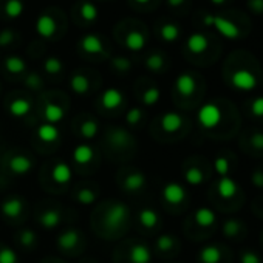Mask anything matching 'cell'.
I'll return each mask as SVG.
<instances>
[{"label":"cell","instance_id":"1","mask_svg":"<svg viewBox=\"0 0 263 263\" xmlns=\"http://www.w3.org/2000/svg\"><path fill=\"white\" fill-rule=\"evenodd\" d=\"M203 22H204V25H208V27H215V28L218 30V33H220L221 36L228 37V39L235 41V39L241 37V30H240L234 22H231V21H228V19H224V17H221V16L208 14V16H204Z\"/></svg>","mask_w":263,"mask_h":263},{"label":"cell","instance_id":"2","mask_svg":"<svg viewBox=\"0 0 263 263\" xmlns=\"http://www.w3.org/2000/svg\"><path fill=\"white\" fill-rule=\"evenodd\" d=\"M198 122L204 128H214L220 124L221 121V110L217 104L208 102L198 110Z\"/></svg>","mask_w":263,"mask_h":263},{"label":"cell","instance_id":"3","mask_svg":"<svg viewBox=\"0 0 263 263\" xmlns=\"http://www.w3.org/2000/svg\"><path fill=\"white\" fill-rule=\"evenodd\" d=\"M127 217H128V208L124 203L116 201L105 212V224L111 229H118L122 226L124 221H127Z\"/></svg>","mask_w":263,"mask_h":263},{"label":"cell","instance_id":"4","mask_svg":"<svg viewBox=\"0 0 263 263\" xmlns=\"http://www.w3.org/2000/svg\"><path fill=\"white\" fill-rule=\"evenodd\" d=\"M231 85L240 91H251L257 87V78L249 70H237L231 76Z\"/></svg>","mask_w":263,"mask_h":263},{"label":"cell","instance_id":"5","mask_svg":"<svg viewBox=\"0 0 263 263\" xmlns=\"http://www.w3.org/2000/svg\"><path fill=\"white\" fill-rule=\"evenodd\" d=\"M186 189L180 184V183H175V181H171L167 183L164 187H163V198L171 203V204H180L186 200Z\"/></svg>","mask_w":263,"mask_h":263},{"label":"cell","instance_id":"6","mask_svg":"<svg viewBox=\"0 0 263 263\" xmlns=\"http://www.w3.org/2000/svg\"><path fill=\"white\" fill-rule=\"evenodd\" d=\"M161 128L166 132V134H177V132L183 127L184 124V119L180 113H175V111H167L163 115L161 121Z\"/></svg>","mask_w":263,"mask_h":263},{"label":"cell","instance_id":"7","mask_svg":"<svg viewBox=\"0 0 263 263\" xmlns=\"http://www.w3.org/2000/svg\"><path fill=\"white\" fill-rule=\"evenodd\" d=\"M36 31L39 33V36H42V37H45V39L54 36V33H56V21L53 19V16L48 14V13H42V14L37 17Z\"/></svg>","mask_w":263,"mask_h":263},{"label":"cell","instance_id":"8","mask_svg":"<svg viewBox=\"0 0 263 263\" xmlns=\"http://www.w3.org/2000/svg\"><path fill=\"white\" fill-rule=\"evenodd\" d=\"M175 88L181 96H192L197 90V81L191 73H181L175 81Z\"/></svg>","mask_w":263,"mask_h":263},{"label":"cell","instance_id":"9","mask_svg":"<svg viewBox=\"0 0 263 263\" xmlns=\"http://www.w3.org/2000/svg\"><path fill=\"white\" fill-rule=\"evenodd\" d=\"M124 102V95L118 88H107L101 96V104L105 110H115Z\"/></svg>","mask_w":263,"mask_h":263},{"label":"cell","instance_id":"10","mask_svg":"<svg viewBox=\"0 0 263 263\" xmlns=\"http://www.w3.org/2000/svg\"><path fill=\"white\" fill-rule=\"evenodd\" d=\"M79 232L76 229H65L59 237H58V248L61 251H71L78 246L79 243Z\"/></svg>","mask_w":263,"mask_h":263},{"label":"cell","instance_id":"11","mask_svg":"<svg viewBox=\"0 0 263 263\" xmlns=\"http://www.w3.org/2000/svg\"><path fill=\"white\" fill-rule=\"evenodd\" d=\"M10 169L13 174H17V175H25L28 172H31L33 169V161L31 158L19 154V155H14L11 160H10Z\"/></svg>","mask_w":263,"mask_h":263},{"label":"cell","instance_id":"12","mask_svg":"<svg viewBox=\"0 0 263 263\" xmlns=\"http://www.w3.org/2000/svg\"><path fill=\"white\" fill-rule=\"evenodd\" d=\"M24 208H25V203L22 198L19 197H10L4 201L2 204V212L4 215L10 217V218H16L19 217L22 212H24Z\"/></svg>","mask_w":263,"mask_h":263},{"label":"cell","instance_id":"13","mask_svg":"<svg viewBox=\"0 0 263 263\" xmlns=\"http://www.w3.org/2000/svg\"><path fill=\"white\" fill-rule=\"evenodd\" d=\"M51 178L58 184H68L73 178V171L67 163H58L51 171Z\"/></svg>","mask_w":263,"mask_h":263},{"label":"cell","instance_id":"14","mask_svg":"<svg viewBox=\"0 0 263 263\" xmlns=\"http://www.w3.org/2000/svg\"><path fill=\"white\" fill-rule=\"evenodd\" d=\"M237 191H238V186H237L235 180H232L231 177H221L217 183V192L224 200L235 197Z\"/></svg>","mask_w":263,"mask_h":263},{"label":"cell","instance_id":"15","mask_svg":"<svg viewBox=\"0 0 263 263\" xmlns=\"http://www.w3.org/2000/svg\"><path fill=\"white\" fill-rule=\"evenodd\" d=\"M146 183H147V180L143 172H132L125 177L122 186L128 192H137V191H141L146 186Z\"/></svg>","mask_w":263,"mask_h":263},{"label":"cell","instance_id":"16","mask_svg":"<svg viewBox=\"0 0 263 263\" xmlns=\"http://www.w3.org/2000/svg\"><path fill=\"white\" fill-rule=\"evenodd\" d=\"M187 50L194 54H201L208 50L209 47V42H208V37L201 33H194L189 36L187 39Z\"/></svg>","mask_w":263,"mask_h":263},{"label":"cell","instance_id":"17","mask_svg":"<svg viewBox=\"0 0 263 263\" xmlns=\"http://www.w3.org/2000/svg\"><path fill=\"white\" fill-rule=\"evenodd\" d=\"M79 45H81V48H82L85 53H88V54H99V53H102V50H104L102 41H101L98 36H95V34H87V36H84V37L81 39Z\"/></svg>","mask_w":263,"mask_h":263},{"label":"cell","instance_id":"18","mask_svg":"<svg viewBox=\"0 0 263 263\" xmlns=\"http://www.w3.org/2000/svg\"><path fill=\"white\" fill-rule=\"evenodd\" d=\"M152 254L147 245L138 243L130 249V261L132 263H151Z\"/></svg>","mask_w":263,"mask_h":263},{"label":"cell","instance_id":"19","mask_svg":"<svg viewBox=\"0 0 263 263\" xmlns=\"http://www.w3.org/2000/svg\"><path fill=\"white\" fill-rule=\"evenodd\" d=\"M61 135V132L58 128L56 124H50V122H44L39 128H37V137L41 141L44 143H54Z\"/></svg>","mask_w":263,"mask_h":263},{"label":"cell","instance_id":"20","mask_svg":"<svg viewBox=\"0 0 263 263\" xmlns=\"http://www.w3.org/2000/svg\"><path fill=\"white\" fill-rule=\"evenodd\" d=\"M198 260L201 263H220L221 260V249L215 245H209L201 248L198 254Z\"/></svg>","mask_w":263,"mask_h":263},{"label":"cell","instance_id":"21","mask_svg":"<svg viewBox=\"0 0 263 263\" xmlns=\"http://www.w3.org/2000/svg\"><path fill=\"white\" fill-rule=\"evenodd\" d=\"M93 157H95V151L88 144H79L73 151V160L78 164H87L93 160Z\"/></svg>","mask_w":263,"mask_h":263},{"label":"cell","instance_id":"22","mask_svg":"<svg viewBox=\"0 0 263 263\" xmlns=\"http://www.w3.org/2000/svg\"><path fill=\"white\" fill-rule=\"evenodd\" d=\"M217 220V215L212 209L203 206V208H198L195 211V221L198 226H203V228H209L215 223Z\"/></svg>","mask_w":263,"mask_h":263},{"label":"cell","instance_id":"23","mask_svg":"<svg viewBox=\"0 0 263 263\" xmlns=\"http://www.w3.org/2000/svg\"><path fill=\"white\" fill-rule=\"evenodd\" d=\"M125 47L130 51H141L146 47V36L140 31H130L125 37Z\"/></svg>","mask_w":263,"mask_h":263},{"label":"cell","instance_id":"24","mask_svg":"<svg viewBox=\"0 0 263 263\" xmlns=\"http://www.w3.org/2000/svg\"><path fill=\"white\" fill-rule=\"evenodd\" d=\"M44 116H45L47 122H50V124H58V122H61V121L64 119L65 111H64V108H62L59 104L50 102V104L45 105Z\"/></svg>","mask_w":263,"mask_h":263},{"label":"cell","instance_id":"25","mask_svg":"<svg viewBox=\"0 0 263 263\" xmlns=\"http://www.w3.org/2000/svg\"><path fill=\"white\" fill-rule=\"evenodd\" d=\"M61 221H62V215L56 209H48L41 215V224L45 229H54L61 224Z\"/></svg>","mask_w":263,"mask_h":263},{"label":"cell","instance_id":"26","mask_svg":"<svg viewBox=\"0 0 263 263\" xmlns=\"http://www.w3.org/2000/svg\"><path fill=\"white\" fill-rule=\"evenodd\" d=\"M30 110H31V104H30L28 99H24V98L13 101L11 105H10V113L14 118H24V116H27L30 113Z\"/></svg>","mask_w":263,"mask_h":263},{"label":"cell","instance_id":"27","mask_svg":"<svg viewBox=\"0 0 263 263\" xmlns=\"http://www.w3.org/2000/svg\"><path fill=\"white\" fill-rule=\"evenodd\" d=\"M140 223L144 228H155L160 223V215L155 209L151 208H144L140 212Z\"/></svg>","mask_w":263,"mask_h":263},{"label":"cell","instance_id":"28","mask_svg":"<svg viewBox=\"0 0 263 263\" xmlns=\"http://www.w3.org/2000/svg\"><path fill=\"white\" fill-rule=\"evenodd\" d=\"M70 87H71V90H73L76 95H85V93L88 91V88H90V82H88L87 76L78 73V74H74V76L71 78Z\"/></svg>","mask_w":263,"mask_h":263},{"label":"cell","instance_id":"29","mask_svg":"<svg viewBox=\"0 0 263 263\" xmlns=\"http://www.w3.org/2000/svg\"><path fill=\"white\" fill-rule=\"evenodd\" d=\"M5 16L10 19H17L24 14V2L22 0H8L5 4Z\"/></svg>","mask_w":263,"mask_h":263},{"label":"cell","instance_id":"30","mask_svg":"<svg viewBox=\"0 0 263 263\" xmlns=\"http://www.w3.org/2000/svg\"><path fill=\"white\" fill-rule=\"evenodd\" d=\"M160 36L166 42H175L180 37V28L175 24H164L160 30Z\"/></svg>","mask_w":263,"mask_h":263},{"label":"cell","instance_id":"31","mask_svg":"<svg viewBox=\"0 0 263 263\" xmlns=\"http://www.w3.org/2000/svg\"><path fill=\"white\" fill-rule=\"evenodd\" d=\"M5 68L10 71V73H14V74H19V73H24L27 65H25V61L19 56H10L7 58L5 61Z\"/></svg>","mask_w":263,"mask_h":263},{"label":"cell","instance_id":"32","mask_svg":"<svg viewBox=\"0 0 263 263\" xmlns=\"http://www.w3.org/2000/svg\"><path fill=\"white\" fill-rule=\"evenodd\" d=\"M184 180H186V183L191 184V186H198V184L203 183L204 175H203V172H201L197 166H192V167H189V169L184 172Z\"/></svg>","mask_w":263,"mask_h":263},{"label":"cell","instance_id":"33","mask_svg":"<svg viewBox=\"0 0 263 263\" xmlns=\"http://www.w3.org/2000/svg\"><path fill=\"white\" fill-rule=\"evenodd\" d=\"M241 229H243L241 221H238V220H235V218H231V220L224 221V224H223V234H224L228 238H232V237L240 235Z\"/></svg>","mask_w":263,"mask_h":263},{"label":"cell","instance_id":"34","mask_svg":"<svg viewBox=\"0 0 263 263\" xmlns=\"http://www.w3.org/2000/svg\"><path fill=\"white\" fill-rule=\"evenodd\" d=\"M99 132L98 122L95 119H87L82 125H81V135L85 140H93Z\"/></svg>","mask_w":263,"mask_h":263},{"label":"cell","instance_id":"35","mask_svg":"<svg viewBox=\"0 0 263 263\" xmlns=\"http://www.w3.org/2000/svg\"><path fill=\"white\" fill-rule=\"evenodd\" d=\"M130 141V135L127 134V132L121 130V128H116L111 132L110 135V143L116 147H122V146H127Z\"/></svg>","mask_w":263,"mask_h":263},{"label":"cell","instance_id":"36","mask_svg":"<svg viewBox=\"0 0 263 263\" xmlns=\"http://www.w3.org/2000/svg\"><path fill=\"white\" fill-rule=\"evenodd\" d=\"M99 13L98 8L91 4V2H84L81 7V17L87 22H95L98 19Z\"/></svg>","mask_w":263,"mask_h":263},{"label":"cell","instance_id":"37","mask_svg":"<svg viewBox=\"0 0 263 263\" xmlns=\"http://www.w3.org/2000/svg\"><path fill=\"white\" fill-rule=\"evenodd\" d=\"M76 200H78L81 204L88 206V204H93V203L96 201V194H95L91 189L84 187V189H81V191L76 194Z\"/></svg>","mask_w":263,"mask_h":263},{"label":"cell","instance_id":"38","mask_svg":"<svg viewBox=\"0 0 263 263\" xmlns=\"http://www.w3.org/2000/svg\"><path fill=\"white\" fill-rule=\"evenodd\" d=\"M160 98H161V91H160L157 87H151V88H147V90L144 91V95H143V102H144L146 105H155V104L160 101Z\"/></svg>","mask_w":263,"mask_h":263},{"label":"cell","instance_id":"39","mask_svg":"<svg viewBox=\"0 0 263 263\" xmlns=\"http://www.w3.org/2000/svg\"><path fill=\"white\" fill-rule=\"evenodd\" d=\"M44 68L48 74H58L62 71V62L58 58H48L44 64Z\"/></svg>","mask_w":263,"mask_h":263},{"label":"cell","instance_id":"40","mask_svg":"<svg viewBox=\"0 0 263 263\" xmlns=\"http://www.w3.org/2000/svg\"><path fill=\"white\" fill-rule=\"evenodd\" d=\"M0 263H17V254L8 246H2L0 248Z\"/></svg>","mask_w":263,"mask_h":263},{"label":"cell","instance_id":"41","mask_svg":"<svg viewBox=\"0 0 263 263\" xmlns=\"http://www.w3.org/2000/svg\"><path fill=\"white\" fill-rule=\"evenodd\" d=\"M146 65H147V68L152 70V71H160V70L164 67V58H163L161 54H152V56L147 58Z\"/></svg>","mask_w":263,"mask_h":263},{"label":"cell","instance_id":"42","mask_svg":"<svg viewBox=\"0 0 263 263\" xmlns=\"http://www.w3.org/2000/svg\"><path fill=\"white\" fill-rule=\"evenodd\" d=\"M214 166H215V172L220 177H228V174H229V161L224 157H217L215 161H214Z\"/></svg>","mask_w":263,"mask_h":263},{"label":"cell","instance_id":"43","mask_svg":"<svg viewBox=\"0 0 263 263\" xmlns=\"http://www.w3.org/2000/svg\"><path fill=\"white\" fill-rule=\"evenodd\" d=\"M174 245H175V240H174V237L172 235H169V234H164V235H161V237H158V240H157V248L160 249V251H171L172 248H174Z\"/></svg>","mask_w":263,"mask_h":263},{"label":"cell","instance_id":"44","mask_svg":"<svg viewBox=\"0 0 263 263\" xmlns=\"http://www.w3.org/2000/svg\"><path fill=\"white\" fill-rule=\"evenodd\" d=\"M19 241H21L22 246H27V248L33 246L36 243V234H34V231H31V229L22 231L19 234Z\"/></svg>","mask_w":263,"mask_h":263},{"label":"cell","instance_id":"45","mask_svg":"<svg viewBox=\"0 0 263 263\" xmlns=\"http://www.w3.org/2000/svg\"><path fill=\"white\" fill-rule=\"evenodd\" d=\"M143 118V110L138 108V107H134V108H130L125 115V121L130 124V125H137Z\"/></svg>","mask_w":263,"mask_h":263},{"label":"cell","instance_id":"46","mask_svg":"<svg viewBox=\"0 0 263 263\" xmlns=\"http://www.w3.org/2000/svg\"><path fill=\"white\" fill-rule=\"evenodd\" d=\"M251 113L254 116H263V96H258L252 101L251 104Z\"/></svg>","mask_w":263,"mask_h":263},{"label":"cell","instance_id":"47","mask_svg":"<svg viewBox=\"0 0 263 263\" xmlns=\"http://www.w3.org/2000/svg\"><path fill=\"white\" fill-rule=\"evenodd\" d=\"M240 263H261V258L258 257V254L246 251L240 255Z\"/></svg>","mask_w":263,"mask_h":263},{"label":"cell","instance_id":"48","mask_svg":"<svg viewBox=\"0 0 263 263\" xmlns=\"http://www.w3.org/2000/svg\"><path fill=\"white\" fill-rule=\"evenodd\" d=\"M113 67H115L118 71H128L130 67H132V64H130V61L125 59V58H115V59H113Z\"/></svg>","mask_w":263,"mask_h":263},{"label":"cell","instance_id":"49","mask_svg":"<svg viewBox=\"0 0 263 263\" xmlns=\"http://www.w3.org/2000/svg\"><path fill=\"white\" fill-rule=\"evenodd\" d=\"M14 41V34L10 30H4L0 31V47H7Z\"/></svg>","mask_w":263,"mask_h":263},{"label":"cell","instance_id":"50","mask_svg":"<svg viewBox=\"0 0 263 263\" xmlns=\"http://www.w3.org/2000/svg\"><path fill=\"white\" fill-rule=\"evenodd\" d=\"M248 7L255 14H263V0H249Z\"/></svg>","mask_w":263,"mask_h":263},{"label":"cell","instance_id":"51","mask_svg":"<svg viewBox=\"0 0 263 263\" xmlns=\"http://www.w3.org/2000/svg\"><path fill=\"white\" fill-rule=\"evenodd\" d=\"M251 141H252V146L255 149L263 151V134H261V132H255V134L252 135V138H251Z\"/></svg>","mask_w":263,"mask_h":263},{"label":"cell","instance_id":"52","mask_svg":"<svg viewBox=\"0 0 263 263\" xmlns=\"http://www.w3.org/2000/svg\"><path fill=\"white\" fill-rule=\"evenodd\" d=\"M27 84H28L31 88H39V87L42 85V81H41V78H39L37 74H30V76L27 78Z\"/></svg>","mask_w":263,"mask_h":263},{"label":"cell","instance_id":"53","mask_svg":"<svg viewBox=\"0 0 263 263\" xmlns=\"http://www.w3.org/2000/svg\"><path fill=\"white\" fill-rule=\"evenodd\" d=\"M252 183L257 186V187H263V172L257 171L252 174Z\"/></svg>","mask_w":263,"mask_h":263},{"label":"cell","instance_id":"54","mask_svg":"<svg viewBox=\"0 0 263 263\" xmlns=\"http://www.w3.org/2000/svg\"><path fill=\"white\" fill-rule=\"evenodd\" d=\"M184 2H186V0H167V4H169L171 7H174V8H177V7H181Z\"/></svg>","mask_w":263,"mask_h":263},{"label":"cell","instance_id":"55","mask_svg":"<svg viewBox=\"0 0 263 263\" xmlns=\"http://www.w3.org/2000/svg\"><path fill=\"white\" fill-rule=\"evenodd\" d=\"M137 4H140V5H146V4H149L151 0H135Z\"/></svg>","mask_w":263,"mask_h":263},{"label":"cell","instance_id":"56","mask_svg":"<svg viewBox=\"0 0 263 263\" xmlns=\"http://www.w3.org/2000/svg\"><path fill=\"white\" fill-rule=\"evenodd\" d=\"M212 4H215V5H221L223 2H226V0H211Z\"/></svg>","mask_w":263,"mask_h":263}]
</instances>
